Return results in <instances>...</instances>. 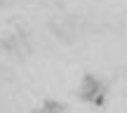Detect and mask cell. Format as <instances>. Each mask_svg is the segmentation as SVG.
I'll return each instance as SVG.
<instances>
[{
    "instance_id": "obj_1",
    "label": "cell",
    "mask_w": 127,
    "mask_h": 113,
    "mask_svg": "<svg viewBox=\"0 0 127 113\" xmlns=\"http://www.w3.org/2000/svg\"><path fill=\"white\" fill-rule=\"evenodd\" d=\"M78 94H80L82 101H90V104L101 106V104H104V99H106V85L96 75H85V78H82V82H80Z\"/></svg>"
},
{
    "instance_id": "obj_2",
    "label": "cell",
    "mask_w": 127,
    "mask_h": 113,
    "mask_svg": "<svg viewBox=\"0 0 127 113\" xmlns=\"http://www.w3.org/2000/svg\"><path fill=\"white\" fill-rule=\"evenodd\" d=\"M40 111L42 113H64L66 111V104H61V101H57V99H45L42 106H40Z\"/></svg>"
}]
</instances>
